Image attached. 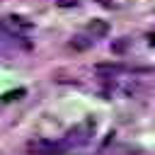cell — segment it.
<instances>
[{"label": "cell", "instance_id": "8992f818", "mask_svg": "<svg viewBox=\"0 0 155 155\" xmlns=\"http://www.w3.org/2000/svg\"><path fill=\"white\" fill-rule=\"evenodd\" d=\"M24 92H27V90H22V87H19V90H12V92H5V97H2V99H5V102H12V99L24 97Z\"/></svg>", "mask_w": 155, "mask_h": 155}, {"label": "cell", "instance_id": "52a82bcc", "mask_svg": "<svg viewBox=\"0 0 155 155\" xmlns=\"http://www.w3.org/2000/svg\"><path fill=\"white\" fill-rule=\"evenodd\" d=\"M58 5H61V7H75L78 0H58Z\"/></svg>", "mask_w": 155, "mask_h": 155}, {"label": "cell", "instance_id": "6da1fadb", "mask_svg": "<svg viewBox=\"0 0 155 155\" xmlns=\"http://www.w3.org/2000/svg\"><path fill=\"white\" fill-rule=\"evenodd\" d=\"M5 29H12V34H29L34 29V22H29L22 15H7L5 17Z\"/></svg>", "mask_w": 155, "mask_h": 155}, {"label": "cell", "instance_id": "3957f363", "mask_svg": "<svg viewBox=\"0 0 155 155\" xmlns=\"http://www.w3.org/2000/svg\"><path fill=\"white\" fill-rule=\"evenodd\" d=\"M92 44H94V39H87L82 34H75L70 39V48H75V51H87V48H92Z\"/></svg>", "mask_w": 155, "mask_h": 155}, {"label": "cell", "instance_id": "277c9868", "mask_svg": "<svg viewBox=\"0 0 155 155\" xmlns=\"http://www.w3.org/2000/svg\"><path fill=\"white\" fill-rule=\"evenodd\" d=\"M111 53H116V56H121V53H126V48H128V39H116V41H111Z\"/></svg>", "mask_w": 155, "mask_h": 155}, {"label": "cell", "instance_id": "7a4b0ae2", "mask_svg": "<svg viewBox=\"0 0 155 155\" xmlns=\"http://www.w3.org/2000/svg\"><path fill=\"white\" fill-rule=\"evenodd\" d=\"M87 31L92 34V39H102V36H107L109 34V22L107 19H90L87 22Z\"/></svg>", "mask_w": 155, "mask_h": 155}, {"label": "cell", "instance_id": "5b68a950", "mask_svg": "<svg viewBox=\"0 0 155 155\" xmlns=\"http://www.w3.org/2000/svg\"><path fill=\"white\" fill-rule=\"evenodd\" d=\"M94 70H97V73H109V75H111V73H119L121 65H119V63H97Z\"/></svg>", "mask_w": 155, "mask_h": 155}]
</instances>
